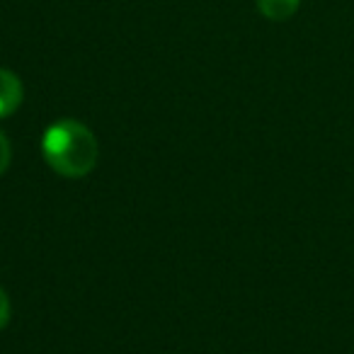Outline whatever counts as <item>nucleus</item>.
<instances>
[{
    "label": "nucleus",
    "mask_w": 354,
    "mask_h": 354,
    "mask_svg": "<svg viewBox=\"0 0 354 354\" xmlns=\"http://www.w3.org/2000/svg\"><path fill=\"white\" fill-rule=\"evenodd\" d=\"M41 153L51 170L64 177H83L97 162V138L85 124L61 119L46 129Z\"/></svg>",
    "instance_id": "f257e3e1"
},
{
    "label": "nucleus",
    "mask_w": 354,
    "mask_h": 354,
    "mask_svg": "<svg viewBox=\"0 0 354 354\" xmlns=\"http://www.w3.org/2000/svg\"><path fill=\"white\" fill-rule=\"evenodd\" d=\"M10 165V143H8V136L0 131V175L8 170Z\"/></svg>",
    "instance_id": "20e7f679"
},
{
    "label": "nucleus",
    "mask_w": 354,
    "mask_h": 354,
    "mask_svg": "<svg viewBox=\"0 0 354 354\" xmlns=\"http://www.w3.org/2000/svg\"><path fill=\"white\" fill-rule=\"evenodd\" d=\"M301 0H257V10L267 17V20L284 22L299 10Z\"/></svg>",
    "instance_id": "7ed1b4c3"
},
{
    "label": "nucleus",
    "mask_w": 354,
    "mask_h": 354,
    "mask_svg": "<svg viewBox=\"0 0 354 354\" xmlns=\"http://www.w3.org/2000/svg\"><path fill=\"white\" fill-rule=\"evenodd\" d=\"M8 320H10V301H8V294L0 289V330L6 328Z\"/></svg>",
    "instance_id": "39448f33"
},
{
    "label": "nucleus",
    "mask_w": 354,
    "mask_h": 354,
    "mask_svg": "<svg viewBox=\"0 0 354 354\" xmlns=\"http://www.w3.org/2000/svg\"><path fill=\"white\" fill-rule=\"evenodd\" d=\"M22 104V83L12 71L0 68V119L10 117Z\"/></svg>",
    "instance_id": "f03ea898"
}]
</instances>
